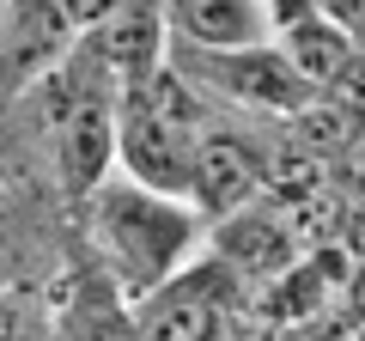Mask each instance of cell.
<instances>
[{"label": "cell", "mask_w": 365, "mask_h": 341, "mask_svg": "<svg viewBox=\"0 0 365 341\" xmlns=\"http://www.w3.org/2000/svg\"><path fill=\"white\" fill-rule=\"evenodd\" d=\"M213 122V98L165 61L116 79V170L158 195H189V165Z\"/></svg>", "instance_id": "1"}, {"label": "cell", "mask_w": 365, "mask_h": 341, "mask_svg": "<svg viewBox=\"0 0 365 341\" xmlns=\"http://www.w3.org/2000/svg\"><path fill=\"white\" fill-rule=\"evenodd\" d=\"M86 201H91V238H98L104 275L116 280L122 299L158 287L170 268H182L201 250V232H207V220L182 195H158V189L122 177V170H110Z\"/></svg>", "instance_id": "2"}, {"label": "cell", "mask_w": 365, "mask_h": 341, "mask_svg": "<svg viewBox=\"0 0 365 341\" xmlns=\"http://www.w3.org/2000/svg\"><path fill=\"white\" fill-rule=\"evenodd\" d=\"M37 86H43V104H49L55 170L73 195H91L116 170V73H104L79 49H67Z\"/></svg>", "instance_id": "3"}, {"label": "cell", "mask_w": 365, "mask_h": 341, "mask_svg": "<svg viewBox=\"0 0 365 341\" xmlns=\"http://www.w3.org/2000/svg\"><path fill=\"white\" fill-rule=\"evenodd\" d=\"M244 311H250V287L207 244L182 268H170L158 287L128 299V317H134L140 341H225Z\"/></svg>", "instance_id": "4"}, {"label": "cell", "mask_w": 365, "mask_h": 341, "mask_svg": "<svg viewBox=\"0 0 365 341\" xmlns=\"http://www.w3.org/2000/svg\"><path fill=\"white\" fill-rule=\"evenodd\" d=\"M170 67H177L201 98H220L225 110L237 116H268V122H287L292 110L311 98L304 73L280 55V43H250V49H177L170 43Z\"/></svg>", "instance_id": "5"}, {"label": "cell", "mask_w": 365, "mask_h": 341, "mask_svg": "<svg viewBox=\"0 0 365 341\" xmlns=\"http://www.w3.org/2000/svg\"><path fill=\"white\" fill-rule=\"evenodd\" d=\"M201 244H207L250 292H262L268 280H280V275H287V268L304 256L299 225H292V213L280 208L274 195H256V201H244V208H232V213H220V220H207Z\"/></svg>", "instance_id": "6"}, {"label": "cell", "mask_w": 365, "mask_h": 341, "mask_svg": "<svg viewBox=\"0 0 365 341\" xmlns=\"http://www.w3.org/2000/svg\"><path fill=\"white\" fill-rule=\"evenodd\" d=\"M262 195V141H250L244 128L213 116L207 134L195 146V165H189V208L201 220H220V213L244 208V201Z\"/></svg>", "instance_id": "7"}, {"label": "cell", "mask_w": 365, "mask_h": 341, "mask_svg": "<svg viewBox=\"0 0 365 341\" xmlns=\"http://www.w3.org/2000/svg\"><path fill=\"white\" fill-rule=\"evenodd\" d=\"M177 49H250L274 37V0H158Z\"/></svg>", "instance_id": "8"}, {"label": "cell", "mask_w": 365, "mask_h": 341, "mask_svg": "<svg viewBox=\"0 0 365 341\" xmlns=\"http://www.w3.org/2000/svg\"><path fill=\"white\" fill-rule=\"evenodd\" d=\"M79 25L61 0H13L0 13V67L6 79H43L67 49H73Z\"/></svg>", "instance_id": "9"}, {"label": "cell", "mask_w": 365, "mask_h": 341, "mask_svg": "<svg viewBox=\"0 0 365 341\" xmlns=\"http://www.w3.org/2000/svg\"><path fill=\"white\" fill-rule=\"evenodd\" d=\"M55 341H140L134 335L128 299L116 292V280H86L73 299H61L55 311Z\"/></svg>", "instance_id": "10"}, {"label": "cell", "mask_w": 365, "mask_h": 341, "mask_svg": "<svg viewBox=\"0 0 365 341\" xmlns=\"http://www.w3.org/2000/svg\"><path fill=\"white\" fill-rule=\"evenodd\" d=\"M0 341H55V311L37 292H0Z\"/></svg>", "instance_id": "11"}, {"label": "cell", "mask_w": 365, "mask_h": 341, "mask_svg": "<svg viewBox=\"0 0 365 341\" xmlns=\"http://www.w3.org/2000/svg\"><path fill=\"white\" fill-rule=\"evenodd\" d=\"M311 6H317L335 31H347V37L365 49V0H311Z\"/></svg>", "instance_id": "12"}, {"label": "cell", "mask_w": 365, "mask_h": 341, "mask_svg": "<svg viewBox=\"0 0 365 341\" xmlns=\"http://www.w3.org/2000/svg\"><path fill=\"white\" fill-rule=\"evenodd\" d=\"M6 6H13V0H0V13H6Z\"/></svg>", "instance_id": "13"}]
</instances>
